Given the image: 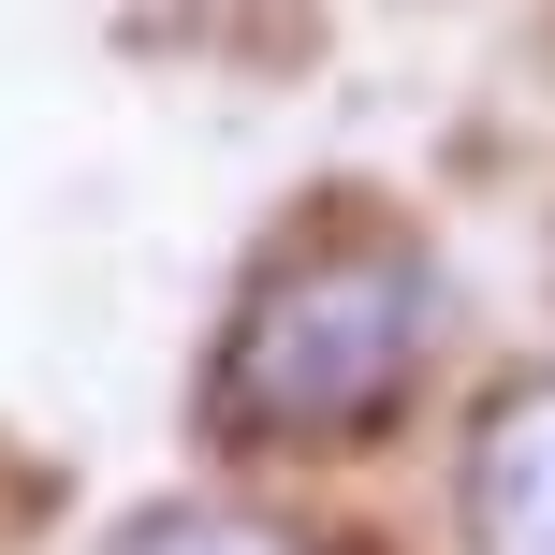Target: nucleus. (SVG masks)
I'll list each match as a JSON object with an SVG mask.
<instances>
[{
	"label": "nucleus",
	"instance_id": "nucleus-2",
	"mask_svg": "<svg viewBox=\"0 0 555 555\" xmlns=\"http://www.w3.org/2000/svg\"><path fill=\"white\" fill-rule=\"evenodd\" d=\"M453 555H555V365H512L453 453Z\"/></svg>",
	"mask_w": 555,
	"mask_h": 555
},
{
	"label": "nucleus",
	"instance_id": "nucleus-1",
	"mask_svg": "<svg viewBox=\"0 0 555 555\" xmlns=\"http://www.w3.org/2000/svg\"><path fill=\"white\" fill-rule=\"evenodd\" d=\"M453 278L410 220H293L278 249L234 278L220 351H205V439L234 468H322V453H380L410 424V395L439 380Z\"/></svg>",
	"mask_w": 555,
	"mask_h": 555
},
{
	"label": "nucleus",
	"instance_id": "nucleus-3",
	"mask_svg": "<svg viewBox=\"0 0 555 555\" xmlns=\"http://www.w3.org/2000/svg\"><path fill=\"white\" fill-rule=\"evenodd\" d=\"M103 555H322V541L278 527V512H249V498H162V512H132Z\"/></svg>",
	"mask_w": 555,
	"mask_h": 555
}]
</instances>
